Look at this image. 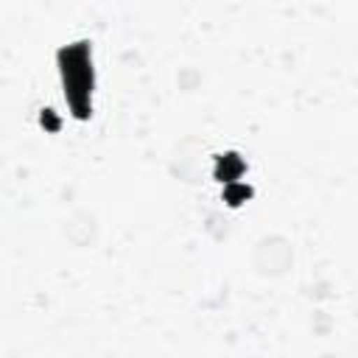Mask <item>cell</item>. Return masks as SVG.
<instances>
[{"label": "cell", "mask_w": 358, "mask_h": 358, "mask_svg": "<svg viewBox=\"0 0 358 358\" xmlns=\"http://www.w3.org/2000/svg\"><path fill=\"white\" fill-rule=\"evenodd\" d=\"M294 260H296L294 243H291V238H285L280 232L263 235L255 243V249H252V268L263 280H280V277H285L294 268Z\"/></svg>", "instance_id": "cell-1"}, {"label": "cell", "mask_w": 358, "mask_h": 358, "mask_svg": "<svg viewBox=\"0 0 358 358\" xmlns=\"http://www.w3.org/2000/svg\"><path fill=\"white\" fill-rule=\"evenodd\" d=\"M62 235L67 238L70 246L76 249H92L98 243L101 235V224L98 215L90 207H76L73 213H67V218L62 221Z\"/></svg>", "instance_id": "cell-2"}, {"label": "cell", "mask_w": 358, "mask_h": 358, "mask_svg": "<svg viewBox=\"0 0 358 358\" xmlns=\"http://www.w3.org/2000/svg\"><path fill=\"white\" fill-rule=\"evenodd\" d=\"M199 148L201 143L196 137H187L176 145L173 157H171V173L185 179V182H199V173H201V159H199Z\"/></svg>", "instance_id": "cell-3"}]
</instances>
